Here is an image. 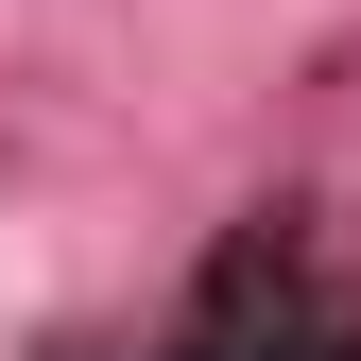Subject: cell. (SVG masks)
Masks as SVG:
<instances>
[{
    "mask_svg": "<svg viewBox=\"0 0 361 361\" xmlns=\"http://www.w3.org/2000/svg\"><path fill=\"white\" fill-rule=\"evenodd\" d=\"M344 310H361V293L327 276L310 207H258V224H224V241H207V276H190V310H172L155 361H327Z\"/></svg>",
    "mask_w": 361,
    "mask_h": 361,
    "instance_id": "1",
    "label": "cell"
},
{
    "mask_svg": "<svg viewBox=\"0 0 361 361\" xmlns=\"http://www.w3.org/2000/svg\"><path fill=\"white\" fill-rule=\"evenodd\" d=\"M327 361H361V310H344V344H327Z\"/></svg>",
    "mask_w": 361,
    "mask_h": 361,
    "instance_id": "2",
    "label": "cell"
}]
</instances>
